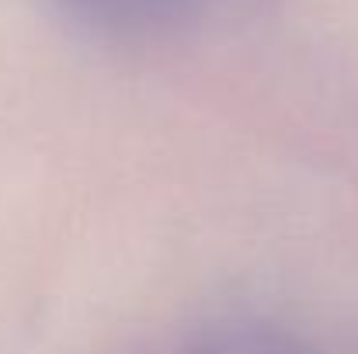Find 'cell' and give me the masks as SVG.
<instances>
[{"label":"cell","mask_w":358,"mask_h":354,"mask_svg":"<svg viewBox=\"0 0 358 354\" xmlns=\"http://www.w3.org/2000/svg\"><path fill=\"white\" fill-rule=\"evenodd\" d=\"M66 14L101 28H160L185 21L220 0H56Z\"/></svg>","instance_id":"6da1fadb"}]
</instances>
